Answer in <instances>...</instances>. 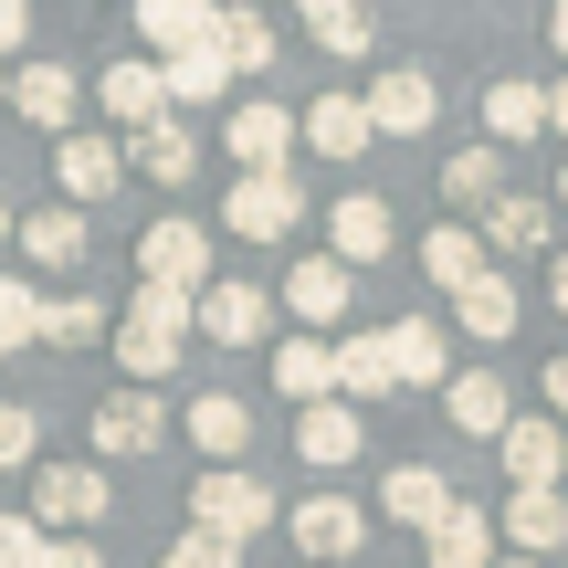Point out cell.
Returning <instances> with one entry per match:
<instances>
[{
	"label": "cell",
	"instance_id": "6da1fadb",
	"mask_svg": "<svg viewBox=\"0 0 568 568\" xmlns=\"http://www.w3.org/2000/svg\"><path fill=\"white\" fill-rule=\"evenodd\" d=\"M190 326H201V295H169V284H138V305L116 316V368L126 379H169L180 368V347H190Z\"/></svg>",
	"mask_w": 568,
	"mask_h": 568
},
{
	"label": "cell",
	"instance_id": "7a4b0ae2",
	"mask_svg": "<svg viewBox=\"0 0 568 568\" xmlns=\"http://www.w3.org/2000/svg\"><path fill=\"white\" fill-rule=\"evenodd\" d=\"M274 516H284V495L264 485V474H243V464H211L201 485H190V527H201V537H222V548L264 537Z\"/></svg>",
	"mask_w": 568,
	"mask_h": 568
},
{
	"label": "cell",
	"instance_id": "3957f363",
	"mask_svg": "<svg viewBox=\"0 0 568 568\" xmlns=\"http://www.w3.org/2000/svg\"><path fill=\"white\" fill-rule=\"evenodd\" d=\"M105 516H116L105 464H32V527L42 537H95Z\"/></svg>",
	"mask_w": 568,
	"mask_h": 568
},
{
	"label": "cell",
	"instance_id": "277c9868",
	"mask_svg": "<svg viewBox=\"0 0 568 568\" xmlns=\"http://www.w3.org/2000/svg\"><path fill=\"white\" fill-rule=\"evenodd\" d=\"M295 222H305L295 169H253V180H232V201H222V232H232V243H284Z\"/></svg>",
	"mask_w": 568,
	"mask_h": 568
},
{
	"label": "cell",
	"instance_id": "5b68a950",
	"mask_svg": "<svg viewBox=\"0 0 568 568\" xmlns=\"http://www.w3.org/2000/svg\"><path fill=\"white\" fill-rule=\"evenodd\" d=\"M11 116L21 126H42V138H74V116H84V74L74 63H11Z\"/></svg>",
	"mask_w": 568,
	"mask_h": 568
},
{
	"label": "cell",
	"instance_id": "8992f818",
	"mask_svg": "<svg viewBox=\"0 0 568 568\" xmlns=\"http://www.w3.org/2000/svg\"><path fill=\"white\" fill-rule=\"evenodd\" d=\"M138 284L211 295V243H201V222H148V232H138Z\"/></svg>",
	"mask_w": 568,
	"mask_h": 568
},
{
	"label": "cell",
	"instance_id": "52a82bcc",
	"mask_svg": "<svg viewBox=\"0 0 568 568\" xmlns=\"http://www.w3.org/2000/svg\"><path fill=\"white\" fill-rule=\"evenodd\" d=\"M95 105L116 116V138L159 126V116H169V74H159V53H116V63L95 74Z\"/></svg>",
	"mask_w": 568,
	"mask_h": 568
},
{
	"label": "cell",
	"instance_id": "ba28073f",
	"mask_svg": "<svg viewBox=\"0 0 568 568\" xmlns=\"http://www.w3.org/2000/svg\"><path fill=\"white\" fill-rule=\"evenodd\" d=\"M495 453H506V485L516 495H558V474H568V432L548 422V410H516Z\"/></svg>",
	"mask_w": 568,
	"mask_h": 568
},
{
	"label": "cell",
	"instance_id": "9c48e42d",
	"mask_svg": "<svg viewBox=\"0 0 568 568\" xmlns=\"http://www.w3.org/2000/svg\"><path fill=\"white\" fill-rule=\"evenodd\" d=\"M295 148H305V138H295V116H284L274 95H243V105L222 116V159H243V180H253V169H284Z\"/></svg>",
	"mask_w": 568,
	"mask_h": 568
},
{
	"label": "cell",
	"instance_id": "30bf717a",
	"mask_svg": "<svg viewBox=\"0 0 568 568\" xmlns=\"http://www.w3.org/2000/svg\"><path fill=\"white\" fill-rule=\"evenodd\" d=\"M169 443V410L159 389H116V400H95V464H138V453Z\"/></svg>",
	"mask_w": 568,
	"mask_h": 568
},
{
	"label": "cell",
	"instance_id": "8fae6325",
	"mask_svg": "<svg viewBox=\"0 0 568 568\" xmlns=\"http://www.w3.org/2000/svg\"><path fill=\"white\" fill-rule=\"evenodd\" d=\"M284 527H295L305 568H337V558L368 537V516H358V495H295V506H284Z\"/></svg>",
	"mask_w": 568,
	"mask_h": 568
},
{
	"label": "cell",
	"instance_id": "7c38bea8",
	"mask_svg": "<svg viewBox=\"0 0 568 568\" xmlns=\"http://www.w3.org/2000/svg\"><path fill=\"white\" fill-rule=\"evenodd\" d=\"M432 116H443V84H432L422 63H389V74H368V126H379V138H422Z\"/></svg>",
	"mask_w": 568,
	"mask_h": 568
},
{
	"label": "cell",
	"instance_id": "4fadbf2b",
	"mask_svg": "<svg viewBox=\"0 0 568 568\" xmlns=\"http://www.w3.org/2000/svg\"><path fill=\"white\" fill-rule=\"evenodd\" d=\"M389 243H400V222H389V201H379V190H347V201L326 211V253H337L347 274H358V264H379Z\"/></svg>",
	"mask_w": 568,
	"mask_h": 568
},
{
	"label": "cell",
	"instance_id": "5bb4252c",
	"mask_svg": "<svg viewBox=\"0 0 568 568\" xmlns=\"http://www.w3.org/2000/svg\"><path fill=\"white\" fill-rule=\"evenodd\" d=\"M159 74H169V116H190V105H232V84H243V74H232V53H222V21H211V42L169 53Z\"/></svg>",
	"mask_w": 568,
	"mask_h": 568
},
{
	"label": "cell",
	"instance_id": "9a60e30c",
	"mask_svg": "<svg viewBox=\"0 0 568 568\" xmlns=\"http://www.w3.org/2000/svg\"><path fill=\"white\" fill-rule=\"evenodd\" d=\"M443 422H453V432H474V443H506L516 389L495 379V368H464V379H443Z\"/></svg>",
	"mask_w": 568,
	"mask_h": 568
},
{
	"label": "cell",
	"instance_id": "2e32d148",
	"mask_svg": "<svg viewBox=\"0 0 568 568\" xmlns=\"http://www.w3.org/2000/svg\"><path fill=\"white\" fill-rule=\"evenodd\" d=\"M53 180H63V201H105V190H116L126 180V148L116 138H84V126H74V138H53Z\"/></svg>",
	"mask_w": 568,
	"mask_h": 568
},
{
	"label": "cell",
	"instance_id": "e0dca14e",
	"mask_svg": "<svg viewBox=\"0 0 568 568\" xmlns=\"http://www.w3.org/2000/svg\"><path fill=\"white\" fill-rule=\"evenodd\" d=\"M453 326H464V337H474V347H506V337H516V326H527V295H516V284H506V274H474V284H464V295H453Z\"/></svg>",
	"mask_w": 568,
	"mask_h": 568
},
{
	"label": "cell",
	"instance_id": "ac0fdd59",
	"mask_svg": "<svg viewBox=\"0 0 568 568\" xmlns=\"http://www.w3.org/2000/svg\"><path fill=\"white\" fill-rule=\"evenodd\" d=\"M264 326H274L264 284H211V295H201V337L211 347H264Z\"/></svg>",
	"mask_w": 568,
	"mask_h": 568
},
{
	"label": "cell",
	"instance_id": "d6986e66",
	"mask_svg": "<svg viewBox=\"0 0 568 568\" xmlns=\"http://www.w3.org/2000/svg\"><path fill=\"white\" fill-rule=\"evenodd\" d=\"M358 443H368V410H347V400H316V410H295V453H305L316 474L358 464Z\"/></svg>",
	"mask_w": 568,
	"mask_h": 568
},
{
	"label": "cell",
	"instance_id": "ffe728a7",
	"mask_svg": "<svg viewBox=\"0 0 568 568\" xmlns=\"http://www.w3.org/2000/svg\"><path fill=\"white\" fill-rule=\"evenodd\" d=\"M295 138L316 148V159H358V148L379 138V126H368V95H316V105L295 116Z\"/></svg>",
	"mask_w": 568,
	"mask_h": 568
},
{
	"label": "cell",
	"instance_id": "44dd1931",
	"mask_svg": "<svg viewBox=\"0 0 568 568\" xmlns=\"http://www.w3.org/2000/svg\"><path fill=\"white\" fill-rule=\"evenodd\" d=\"M126 159H138L159 190H190V180H201V138H190V116H159V126H138V138H126Z\"/></svg>",
	"mask_w": 568,
	"mask_h": 568
},
{
	"label": "cell",
	"instance_id": "7402d4cb",
	"mask_svg": "<svg viewBox=\"0 0 568 568\" xmlns=\"http://www.w3.org/2000/svg\"><path fill=\"white\" fill-rule=\"evenodd\" d=\"M284 316H305V326H337L347 316V264H337V253L284 264Z\"/></svg>",
	"mask_w": 568,
	"mask_h": 568
},
{
	"label": "cell",
	"instance_id": "603a6c76",
	"mask_svg": "<svg viewBox=\"0 0 568 568\" xmlns=\"http://www.w3.org/2000/svg\"><path fill=\"white\" fill-rule=\"evenodd\" d=\"M389 389H400V368H389V337L368 326V337H337V400L347 410H379Z\"/></svg>",
	"mask_w": 568,
	"mask_h": 568
},
{
	"label": "cell",
	"instance_id": "cb8c5ba5",
	"mask_svg": "<svg viewBox=\"0 0 568 568\" xmlns=\"http://www.w3.org/2000/svg\"><path fill=\"white\" fill-rule=\"evenodd\" d=\"M379 516H400V527H443V516H453V485H443V474H432V464H389V485H379Z\"/></svg>",
	"mask_w": 568,
	"mask_h": 568
},
{
	"label": "cell",
	"instance_id": "d4e9b609",
	"mask_svg": "<svg viewBox=\"0 0 568 568\" xmlns=\"http://www.w3.org/2000/svg\"><path fill=\"white\" fill-rule=\"evenodd\" d=\"M422 274L443 284V295H464L474 274H495V253H485V232H474V222H443V232H422Z\"/></svg>",
	"mask_w": 568,
	"mask_h": 568
},
{
	"label": "cell",
	"instance_id": "484cf974",
	"mask_svg": "<svg viewBox=\"0 0 568 568\" xmlns=\"http://www.w3.org/2000/svg\"><path fill=\"white\" fill-rule=\"evenodd\" d=\"M180 422H190V443H201L211 464H243V443H253V410L232 400V389H201V400H190Z\"/></svg>",
	"mask_w": 568,
	"mask_h": 568
},
{
	"label": "cell",
	"instance_id": "4316f807",
	"mask_svg": "<svg viewBox=\"0 0 568 568\" xmlns=\"http://www.w3.org/2000/svg\"><path fill=\"white\" fill-rule=\"evenodd\" d=\"M274 389H284V400H305V410L337 400V347H326V337H284L274 347Z\"/></svg>",
	"mask_w": 568,
	"mask_h": 568
},
{
	"label": "cell",
	"instance_id": "83f0119b",
	"mask_svg": "<svg viewBox=\"0 0 568 568\" xmlns=\"http://www.w3.org/2000/svg\"><path fill=\"white\" fill-rule=\"evenodd\" d=\"M211 21H222V0H138V32H148V53H190V42H211Z\"/></svg>",
	"mask_w": 568,
	"mask_h": 568
},
{
	"label": "cell",
	"instance_id": "f1b7e54d",
	"mask_svg": "<svg viewBox=\"0 0 568 568\" xmlns=\"http://www.w3.org/2000/svg\"><path fill=\"white\" fill-rule=\"evenodd\" d=\"M11 243H21V253H32V264H42V274H74V264H84V243H95V232H84V211H74V201H63V211H32V222H21V232H11Z\"/></svg>",
	"mask_w": 568,
	"mask_h": 568
},
{
	"label": "cell",
	"instance_id": "f546056e",
	"mask_svg": "<svg viewBox=\"0 0 568 568\" xmlns=\"http://www.w3.org/2000/svg\"><path fill=\"white\" fill-rule=\"evenodd\" d=\"M537 126H548V84H537V74H506V84H485V138H495V148L537 138Z\"/></svg>",
	"mask_w": 568,
	"mask_h": 568
},
{
	"label": "cell",
	"instance_id": "4dcf8cb0",
	"mask_svg": "<svg viewBox=\"0 0 568 568\" xmlns=\"http://www.w3.org/2000/svg\"><path fill=\"white\" fill-rule=\"evenodd\" d=\"M379 337H389V368H400V389H443V379H453L443 326H432V316H400V326H379Z\"/></svg>",
	"mask_w": 568,
	"mask_h": 568
},
{
	"label": "cell",
	"instance_id": "1f68e13d",
	"mask_svg": "<svg viewBox=\"0 0 568 568\" xmlns=\"http://www.w3.org/2000/svg\"><path fill=\"white\" fill-rule=\"evenodd\" d=\"M474 232H485V253H537V243H558V211L527 201V190H506V201H495Z\"/></svg>",
	"mask_w": 568,
	"mask_h": 568
},
{
	"label": "cell",
	"instance_id": "d6a6232c",
	"mask_svg": "<svg viewBox=\"0 0 568 568\" xmlns=\"http://www.w3.org/2000/svg\"><path fill=\"white\" fill-rule=\"evenodd\" d=\"M443 201L453 211H495V201H506V148H464V159H443Z\"/></svg>",
	"mask_w": 568,
	"mask_h": 568
},
{
	"label": "cell",
	"instance_id": "836d02e7",
	"mask_svg": "<svg viewBox=\"0 0 568 568\" xmlns=\"http://www.w3.org/2000/svg\"><path fill=\"white\" fill-rule=\"evenodd\" d=\"M432 568H495V516L453 495V516L432 527Z\"/></svg>",
	"mask_w": 568,
	"mask_h": 568
},
{
	"label": "cell",
	"instance_id": "e575fe53",
	"mask_svg": "<svg viewBox=\"0 0 568 568\" xmlns=\"http://www.w3.org/2000/svg\"><path fill=\"white\" fill-rule=\"evenodd\" d=\"M506 537H516V558L568 548V495H506Z\"/></svg>",
	"mask_w": 568,
	"mask_h": 568
},
{
	"label": "cell",
	"instance_id": "d590c367",
	"mask_svg": "<svg viewBox=\"0 0 568 568\" xmlns=\"http://www.w3.org/2000/svg\"><path fill=\"white\" fill-rule=\"evenodd\" d=\"M222 53H232V74H274V21L222 0Z\"/></svg>",
	"mask_w": 568,
	"mask_h": 568
},
{
	"label": "cell",
	"instance_id": "8d00e7d4",
	"mask_svg": "<svg viewBox=\"0 0 568 568\" xmlns=\"http://www.w3.org/2000/svg\"><path fill=\"white\" fill-rule=\"evenodd\" d=\"M42 337L53 347H95V337H116V316H105L95 295H42Z\"/></svg>",
	"mask_w": 568,
	"mask_h": 568
},
{
	"label": "cell",
	"instance_id": "74e56055",
	"mask_svg": "<svg viewBox=\"0 0 568 568\" xmlns=\"http://www.w3.org/2000/svg\"><path fill=\"white\" fill-rule=\"evenodd\" d=\"M42 337V295H32V274H0V358L11 347H32Z\"/></svg>",
	"mask_w": 568,
	"mask_h": 568
},
{
	"label": "cell",
	"instance_id": "f35d334b",
	"mask_svg": "<svg viewBox=\"0 0 568 568\" xmlns=\"http://www.w3.org/2000/svg\"><path fill=\"white\" fill-rule=\"evenodd\" d=\"M32 453H42V410L32 400H0V474L32 464Z\"/></svg>",
	"mask_w": 568,
	"mask_h": 568
},
{
	"label": "cell",
	"instance_id": "ab89813d",
	"mask_svg": "<svg viewBox=\"0 0 568 568\" xmlns=\"http://www.w3.org/2000/svg\"><path fill=\"white\" fill-rule=\"evenodd\" d=\"M316 42H326L337 63H358V53H368V11H358V0H347V11H326V21H316Z\"/></svg>",
	"mask_w": 568,
	"mask_h": 568
},
{
	"label": "cell",
	"instance_id": "60d3db41",
	"mask_svg": "<svg viewBox=\"0 0 568 568\" xmlns=\"http://www.w3.org/2000/svg\"><path fill=\"white\" fill-rule=\"evenodd\" d=\"M159 568H243V548H222V537H201V527H190V537H180V548H169Z\"/></svg>",
	"mask_w": 568,
	"mask_h": 568
},
{
	"label": "cell",
	"instance_id": "b9f144b4",
	"mask_svg": "<svg viewBox=\"0 0 568 568\" xmlns=\"http://www.w3.org/2000/svg\"><path fill=\"white\" fill-rule=\"evenodd\" d=\"M0 568H42V527L32 516H0Z\"/></svg>",
	"mask_w": 568,
	"mask_h": 568
},
{
	"label": "cell",
	"instance_id": "7bdbcfd3",
	"mask_svg": "<svg viewBox=\"0 0 568 568\" xmlns=\"http://www.w3.org/2000/svg\"><path fill=\"white\" fill-rule=\"evenodd\" d=\"M42 568H105L95 537H42Z\"/></svg>",
	"mask_w": 568,
	"mask_h": 568
},
{
	"label": "cell",
	"instance_id": "ee69618b",
	"mask_svg": "<svg viewBox=\"0 0 568 568\" xmlns=\"http://www.w3.org/2000/svg\"><path fill=\"white\" fill-rule=\"evenodd\" d=\"M21 42H32V0H0V63H11Z\"/></svg>",
	"mask_w": 568,
	"mask_h": 568
},
{
	"label": "cell",
	"instance_id": "f6af8a7d",
	"mask_svg": "<svg viewBox=\"0 0 568 568\" xmlns=\"http://www.w3.org/2000/svg\"><path fill=\"white\" fill-rule=\"evenodd\" d=\"M548 138H568V74L548 84Z\"/></svg>",
	"mask_w": 568,
	"mask_h": 568
},
{
	"label": "cell",
	"instance_id": "bcb514c9",
	"mask_svg": "<svg viewBox=\"0 0 568 568\" xmlns=\"http://www.w3.org/2000/svg\"><path fill=\"white\" fill-rule=\"evenodd\" d=\"M548 410H568V358H548Z\"/></svg>",
	"mask_w": 568,
	"mask_h": 568
},
{
	"label": "cell",
	"instance_id": "7dc6e473",
	"mask_svg": "<svg viewBox=\"0 0 568 568\" xmlns=\"http://www.w3.org/2000/svg\"><path fill=\"white\" fill-rule=\"evenodd\" d=\"M548 305H558V316H568V253H558V264H548Z\"/></svg>",
	"mask_w": 568,
	"mask_h": 568
},
{
	"label": "cell",
	"instance_id": "c3c4849f",
	"mask_svg": "<svg viewBox=\"0 0 568 568\" xmlns=\"http://www.w3.org/2000/svg\"><path fill=\"white\" fill-rule=\"evenodd\" d=\"M548 42H558V53H568V0H558V11H548Z\"/></svg>",
	"mask_w": 568,
	"mask_h": 568
},
{
	"label": "cell",
	"instance_id": "681fc988",
	"mask_svg": "<svg viewBox=\"0 0 568 568\" xmlns=\"http://www.w3.org/2000/svg\"><path fill=\"white\" fill-rule=\"evenodd\" d=\"M295 11H305V21H326V11H347V0H295Z\"/></svg>",
	"mask_w": 568,
	"mask_h": 568
},
{
	"label": "cell",
	"instance_id": "f907efd6",
	"mask_svg": "<svg viewBox=\"0 0 568 568\" xmlns=\"http://www.w3.org/2000/svg\"><path fill=\"white\" fill-rule=\"evenodd\" d=\"M0 243H11V201H0Z\"/></svg>",
	"mask_w": 568,
	"mask_h": 568
},
{
	"label": "cell",
	"instance_id": "816d5d0a",
	"mask_svg": "<svg viewBox=\"0 0 568 568\" xmlns=\"http://www.w3.org/2000/svg\"><path fill=\"white\" fill-rule=\"evenodd\" d=\"M0 105H11V63H0Z\"/></svg>",
	"mask_w": 568,
	"mask_h": 568
},
{
	"label": "cell",
	"instance_id": "f5cc1de1",
	"mask_svg": "<svg viewBox=\"0 0 568 568\" xmlns=\"http://www.w3.org/2000/svg\"><path fill=\"white\" fill-rule=\"evenodd\" d=\"M558 211H568V169H558Z\"/></svg>",
	"mask_w": 568,
	"mask_h": 568
},
{
	"label": "cell",
	"instance_id": "db71d44e",
	"mask_svg": "<svg viewBox=\"0 0 568 568\" xmlns=\"http://www.w3.org/2000/svg\"><path fill=\"white\" fill-rule=\"evenodd\" d=\"M495 568H537V558H495Z\"/></svg>",
	"mask_w": 568,
	"mask_h": 568
}]
</instances>
